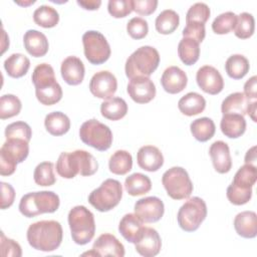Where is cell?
Wrapping results in <instances>:
<instances>
[{"label": "cell", "mask_w": 257, "mask_h": 257, "mask_svg": "<svg viewBox=\"0 0 257 257\" xmlns=\"http://www.w3.org/2000/svg\"><path fill=\"white\" fill-rule=\"evenodd\" d=\"M178 54L184 64L193 65L200 56V43L192 38L183 37L178 45Z\"/></svg>", "instance_id": "34"}, {"label": "cell", "mask_w": 257, "mask_h": 257, "mask_svg": "<svg viewBox=\"0 0 257 257\" xmlns=\"http://www.w3.org/2000/svg\"><path fill=\"white\" fill-rule=\"evenodd\" d=\"M1 209L4 210L9 208L13 204L15 199V191L10 184L1 182Z\"/></svg>", "instance_id": "51"}, {"label": "cell", "mask_w": 257, "mask_h": 257, "mask_svg": "<svg viewBox=\"0 0 257 257\" xmlns=\"http://www.w3.org/2000/svg\"><path fill=\"white\" fill-rule=\"evenodd\" d=\"M196 81L204 92L212 95L220 93L224 88V79L221 73L211 65H204L198 69Z\"/></svg>", "instance_id": "16"}, {"label": "cell", "mask_w": 257, "mask_h": 257, "mask_svg": "<svg viewBox=\"0 0 257 257\" xmlns=\"http://www.w3.org/2000/svg\"><path fill=\"white\" fill-rule=\"evenodd\" d=\"M136 251L145 257L158 255L162 248V240L158 231L151 227H143L142 232L135 243Z\"/></svg>", "instance_id": "18"}, {"label": "cell", "mask_w": 257, "mask_h": 257, "mask_svg": "<svg viewBox=\"0 0 257 257\" xmlns=\"http://www.w3.org/2000/svg\"><path fill=\"white\" fill-rule=\"evenodd\" d=\"M124 189L131 196H141L149 193L152 189L151 179L142 174L134 173L125 178Z\"/></svg>", "instance_id": "33"}, {"label": "cell", "mask_w": 257, "mask_h": 257, "mask_svg": "<svg viewBox=\"0 0 257 257\" xmlns=\"http://www.w3.org/2000/svg\"><path fill=\"white\" fill-rule=\"evenodd\" d=\"M236 233L247 239L255 238L257 235V215L253 211H243L238 213L234 219Z\"/></svg>", "instance_id": "25"}, {"label": "cell", "mask_w": 257, "mask_h": 257, "mask_svg": "<svg viewBox=\"0 0 257 257\" xmlns=\"http://www.w3.org/2000/svg\"><path fill=\"white\" fill-rule=\"evenodd\" d=\"M59 197L52 191L32 192L24 195L19 203L20 213L32 218L44 213H54L59 208Z\"/></svg>", "instance_id": "6"}, {"label": "cell", "mask_w": 257, "mask_h": 257, "mask_svg": "<svg viewBox=\"0 0 257 257\" xmlns=\"http://www.w3.org/2000/svg\"><path fill=\"white\" fill-rule=\"evenodd\" d=\"M245 96L249 100H256L257 97V76L253 75L250 77L244 84V92Z\"/></svg>", "instance_id": "52"}, {"label": "cell", "mask_w": 257, "mask_h": 257, "mask_svg": "<svg viewBox=\"0 0 257 257\" xmlns=\"http://www.w3.org/2000/svg\"><path fill=\"white\" fill-rule=\"evenodd\" d=\"M207 217V205L199 197L190 198L179 209L177 220L182 230L186 232L196 231Z\"/></svg>", "instance_id": "12"}, {"label": "cell", "mask_w": 257, "mask_h": 257, "mask_svg": "<svg viewBox=\"0 0 257 257\" xmlns=\"http://www.w3.org/2000/svg\"><path fill=\"white\" fill-rule=\"evenodd\" d=\"M60 72L63 80L69 85H78L84 78L85 68L77 56H67L62 62Z\"/></svg>", "instance_id": "21"}, {"label": "cell", "mask_w": 257, "mask_h": 257, "mask_svg": "<svg viewBox=\"0 0 257 257\" xmlns=\"http://www.w3.org/2000/svg\"><path fill=\"white\" fill-rule=\"evenodd\" d=\"M109 171L114 175H125L133 168V157L124 150L115 151L108 161Z\"/></svg>", "instance_id": "35"}, {"label": "cell", "mask_w": 257, "mask_h": 257, "mask_svg": "<svg viewBox=\"0 0 257 257\" xmlns=\"http://www.w3.org/2000/svg\"><path fill=\"white\" fill-rule=\"evenodd\" d=\"M108 13L114 18H122L132 13L133 0H109L107 3Z\"/></svg>", "instance_id": "46"}, {"label": "cell", "mask_w": 257, "mask_h": 257, "mask_svg": "<svg viewBox=\"0 0 257 257\" xmlns=\"http://www.w3.org/2000/svg\"><path fill=\"white\" fill-rule=\"evenodd\" d=\"M20 99L14 94H4L0 98V118L6 119L17 115L21 110Z\"/></svg>", "instance_id": "42"}, {"label": "cell", "mask_w": 257, "mask_h": 257, "mask_svg": "<svg viewBox=\"0 0 257 257\" xmlns=\"http://www.w3.org/2000/svg\"><path fill=\"white\" fill-rule=\"evenodd\" d=\"M29 143L22 139H8L0 149V174L10 176L19 163H22L29 154Z\"/></svg>", "instance_id": "9"}, {"label": "cell", "mask_w": 257, "mask_h": 257, "mask_svg": "<svg viewBox=\"0 0 257 257\" xmlns=\"http://www.w3.org/2000/svg\"><path fill=\"white\" fill-rule=\"evenodd\" d=\"M256 105H257V101L256 100H252L250 101L249 105H248V108H247V114H249V116L252 118V120L254 122L257 121L256 119Z\"/></svg>", "instance_id": "55"}, {"label": "cell", "mask_w": 257, "mask_h": 257, "mask_svg": "<svg viewBox=\"0 0 257 257\" xmlns=\"http://www.w3.org/2000/svg\"><path fill=\"white\" fill-rule=\"evenodd\" d=\"M117 88V80L115 76L108 70H101L94 73L89 81V90L92 95L108 99L112 97Z\"/></svg>", "instance_id": "14"}, {"label": "cell", "mask_w": 257, "mask_h": 257, "mask_svg": "<svg viewBox=\"0 0 257 257\" xmlns=\"http://www.w3.org/2000/svg\"><path fill=\"white\" fill-rule=\"evenodd\" d=\"M179 23V14L173 9H166L157 16L155 26L159 33L167 35L173 33L178 28Z\"/></svg>", "instance_id": "37"}, {"label": "cell", "mask_w": 257, "mask_h": 257, "mask_svg": "<svg viewBox=\"0 0 257 257\" xmlns=\"http://www.w3.org/2000/svg\"><path fill=\"white\" fill-rule=\"evenodd\" d=\"M44 125L50 135L59 137L69 131L70 119L65 113L61 111H53L45 116Z\"/></svg>", "instance_id": "29"}, {"label": "cell", "mask_w": 257, "mask_h": 257, "mask_svg": "<svg viewBox=\"0 0 257 257\" xmlns=\"http://www.w3.org/2000/svg\"><path fill=\"white\" fill-rule=\"evenodd\" d=\"M162 183L167 194L174 200L187 199L193 192V183L188 172L182 167H173L166 171Z\"/></svg>", "instance_id": "11"}, {"label": "cell", "mask_w": 257, "mask_h": 257, "mask_svg": "<svg viewBox=\"0 0 257 257\" xmlns=\"http://www.w3.org/2000/svg\"><path fill=\"white\" fill-rule=\"evenodd\" d=\"M79 137L82 143L100 152L107 151L112 144L110 128L94 118L88 119L81 124Z\"/></svg>", "instance_id": "10"}, {"label": "cell", "mask_w": 257, "mask_h": 257, "mask_svg": "<svg viewBox=\"0 0 257 257\" xmlns=\"http://www.w3.org/2000/svg\"><path fill=\"white\" fill-rule=\"evenodd\" d=\"M71 238L78 245L89 243L95 233L93 214L84 206H75L68 213Z\"/></svg>", "instance_id": "7"}, {"label": "cell", "mask_w": 257, "mask_h": 257, "mask_svg": "<svg viewBox=\"0 0 257 257\" xmlns=\"http://www.w3.org/2000/svg\"><path fill=\"white\" fill-rule=\"evenodd\" d=\"M220 128L226 137L237 139L246 131L245 117L238 113H225L221 118Z\"/></svg>", "instance_id": "26"}, {"label": "cell", "mask_w": 257, "mask_h": 257, "mask_svg": "<svg viewBox=\"0 0 257 257\" xmlns=\"http://www.w3.org/2000/svg\"><path fill=\"white\" fill-rule=\"evenodd\" d=\"M16 4L21 5V6H28L31 5L33 3H35V0H29V1H15Z\"/></svg>", "instance_id": "56"}, {"label": "cell", "mask_w": 257, "mask_h": 257, "mask_svg": "<svg viewBox=\"0 0 257 257\" xmlns=\"http://www.w3.org/2000/svg\"><path fill=\"white\" fill-rule=\"evenodd\" d=\"M131 98L137 103H148L156 96V85L150 77L132 78L126 86Z\"/></svg>", "instance_id": "17"}, {"label": "cell", "mask_w": 257, "mask_h": 257, "mask_svg": "<svg viewBox=\"0 0 257 257\" xmlns=\"http://www.w3.org/2000/svg\"><path fill=\"white\" fill-rule=\"evenodd\" d=\"M32 131L28 123L24 121H15L8 124L5 128V138L8 139H22L30 142Z\"/></svg>", "instance_id": "44"}, {"label": "cell", "mask_w": 257, "mask_h": 257, "mask_svg": "<svg viewBox=\"0 0 257 257\" xmlns=\"http://www.w3.org/2000/svg\"><path fill=\"white\" fill-rule=\"evenodd\" d=\"M126 31L134 39H143L149 32L148 22L142 17H134L126 24Z\"/></svg>", "instance_id": "47"}, {"label": "cell", "mask_w": 257, "mask_h": 257, "mask_svg": "<svg viewBox=\"0 0 257 257\" xmlns=\"http://www.w3.org/2000/svg\"><path fill=\"white\" fill-rule=\"evenodd\" d=\"M183 36L192 38L197 42L201 43L206 36L205 24L199 22H186V26L183 29Z\"/></svg>", "instance_id": "49"}, {"label": "cell", "mask_w": 257, "mask_h": 257, "mask_svg": "<svg viewBox=\"0 0 257 257\" xmlns=\"http://www.w3.org/2000/svg\"><path fill=\"white\" fill-rule=\"evenodd\" d=\"M251 100H249L243 92H233L229 94L221 104V111L225 113H238L245 115Z\"/></svg>", "instance_id": "32"}, {"label": "cell", "mask_w": 257, "mask_h": 257, "mask_svg": "<svg viewBox=\"0 0 257 257\" xmlns=\"http://www.w3.org/2000/svg\"><path fill=\"white\" fill-rule=\"evenodd\" d=\"M209 155L216 172L219 174H226L231 170L232 159L230 155V149L225 142H214L209 149Z\"/></svg>", "instance_id": "22"}, {"label": "cell", "mask_w": 257, "mask_h": 257, "mask_svg": "<svg viewBox=\"0 0 257 257\" xmlns=\"http://www.w3.org/2000/svg\"><path fill=\"white\" fill-rule=\"evenodd\" d=\"M138 165L148 172H156L164 165V157L159 148L155 146H144L137 153Z\"/></svg>", "instance_id": "23"}, {"label": "cell", "mask_w": 257, "mask_h": 257, "mask_svg": "<svg viewBox=\"0 0 257 257\" xmlns=\"http://www.w3.org/2000/svg\"><path fill=\"white\" fill-rule=\"evenodd\" d=\"M144 222L140 219V217L137 214L128 213L121 218L118 224V231L127 242L135 244L142 232Z\"/></svg>", "instance_id": "27"}, {"label": "cell", "mask_w": 257, "mask_h": 257, "mask_svg": "<svg viewBox=\"0 0 257 257\" xmlns=\"http://www.w3.org/2000/svg\"><path fill=\"white\" fill-rule=\"evenodd\" d=\"M127 112V104L121 97H110L100 104V113L104 118L118 120Z\"/></svg>", "instance_id": "30"}, {"label": "cell", "mask_w": 257, "mask_h": 257, "mask_svg": "<svg viewBox=\"0 0 257 257\" xmlns=\"http://www.w3.org/2000/svg\"><path fill=\"white\" fill-rule=\"evenodd\" d=\"M255 29V20L251 13L242 12L237 16L236 25L234 28L235 35L240 39L251 37Z\"/></svg>", "instance_id": "41"}, {"label": "cell", "mask_w": 257, "mask_h": 257, "mask_svg": "<svg viewBox=\"0 0 257 257\" xmlns=\"http://www.w3.org/2000/svg\"><path fill=\"white\" fill-rule=\"evenodd\" d=\"M164 212V203L158 197L142 198L135 204V214H137L144 223L158 222L162 219Z\"/></svg>", "instance_id": "15"}, {"label": "cell", "mask_w": 257, "mask_h": 257, "mask_svg": "<svg viewBox=\"0 0 257 257\" xmlns=\"http://www.w3.org/2000/svg\"><path fill=\"white\" fill-rule=\"evenodd\" d=\"M0 249L1 255L4 257H20L22 255L20 245L16 241L7 238L3 232H1Z\"/></svg>", "instance_id": "48"}, {"label": "cell", "mask_w": 257, "mask_h": 257, "mask_svg": "<svg viewBox=\"0 0 257 257\" xmlns=\"http://www.w3.org/2000/svg\"><path fill=\"white\" fill-rule=\"evenodd\" d=\"M34 182L38 186L49 187L56 182L54 175V165L51 162H42L38 164L33 174Z\"/></svg>", "instance_id": "40"}, {"label": "cell", "mask_w": 257, "mask_h": 257, "mask_svg": "<svg viewBox=\"0 0 257 257\" xmlns=\"http://www.w3.org/2000/svg\"><path fill=\"white\" fill-rule=\"evenodd\" d=\"M237 21V15L232 11H227L218 15L213 23L212 29L216 34H227L234 30Z\"/></svg>", "instance_id": "43"}, {"label": "cell", "mask_w": 257, "mask_h": 257, "mask_svg": "<svg viewBox=\"0 0 257 257\" xmlns=\"http://www.w3.org/2000/svg\"><path fill=\"white\" fill-rule=\"evenodd\" d=\"M249 60L242 54H233L225 62V70L233 79L243 78L249 71Z\"/></svg>", "instance_id": "38"}, {"label": "cell", "mask_w": 257, "mask_h": 257, "mask_svg": "<svg viewBox=\"0 0 257 257\" xmlns=\"http://www.w3.org/2000/svg\"><path fill=\"white\" fill-rule=\"evenodd\" d=\"M179 110L188 116H193L204 111L206 99L198 92H188L178 101Z\"/></svg>", "instance_id": "28"}, {"label": "cell", "mask_w": 257, "mask_h": 257, "mask_svg": "<svg viewBox=\"0 0 257 257\" xmlns=\"http://www.w3.org/2000/svg\"><path fill=\"white\" fill-rule=\"evenodd\" d=\"M257 180L255 165L245 164L235 174L234 179L227 188V198L233 205L241 206L248 203L252 198V187Z\"/></svg>", "instance_id": "4"}, {"label": "cell", "mask_w": 257, "mask_h": 257, "mask_svg": "<svg viewBox=\"0 0 257 257\" xmlns=\"http://www.w3.org/2000/svg\"><path fill=\"white\" fill-rule=\"evenodd\" d=\"M63 231L59 222L42 220L31 224L26 233L29 245L36 250L51 252L56 250L62 241Z\"/></svg>", "instance_id": "2"}, {"label": "cell", "mask_w": 257, "mask_h": 257, "mask_svg": "<svg viewBox=\"0 0 257 257\" xmlns=\"http://www.w3.org/2000/svg\"><path fill=\"white\" fill-rule=\"evenodd\" d=\"M23 43L26 51L34 57L44 56L49 48L47 37L35 29H29L25 32Z\"/></svg>", "instance_id": "24"}, {"label": "cell", "mask_w": 257, "mask_h": 257, "mask_svg": "<svg viewBox=\"0 0 257 257\" xmlns=\"http://www.w3.org/2000/svg\"><path fill=\"white\" fill-rule=\"evenodd\" d=\"M35 86V95L44 105H52L62 98V88L56 81L54 69L48 63L38 64L31 76Z\"/></svg>", "instance_id": "3"}, {"label": "cell", "mask_w": 257, "mask_h": 257, "mask_svg": "<svg viewBox=\"0 0 257 257\" xmlns=\"http://www.w3.org/2000/svg\"><path fill=\"white\" fill-rule=\"evenodd\" d=\"M77 4L79 6H81L83 9L85 10H97L99 8V6L101 5V1L100 0H77Z\"/></svg>", "instance_id": "53"}, {"label": "cell", "mask_w": 257, "mask_h": 257, "mask_svg": "<svg viewBox=\"0 0 257 257\" xmlns=\"http://www.w3.org/2000/svg\"><path fill=\"white\" fill-rule=\"evenodd\" d=\"M159 51L150 45L139 47L126 59L125 75L132 79L138 76L149 77L159 66Z\"/></svg>", "instance_id": "5"}, {"label": "cell", "mask_w": 257, "mask_h": 257, "mask_svg": "<svg viewBox=\"0 0 257 257\" xmlns=\"http://www.w3.org/2000/svg\"><path fill=\"white\" fill-rule=\"evenodd\" d=\"M188 83V77L184 70L179 66L167 67L161 77V84L165 91L171 94H176L185 89Z\"/></svg>", "instance_id": "20"}, {"label": "cell", "mask_w": 257, "mask_h": 257, "mask_svg": "<svg viewBox=\"0 0 257 257\" xmlns=\"http://www.w3.org/2000/svg\"><path fill=\"white\" fill-rule=\"evenodd\" d=\"M190 130L197 141L204 143L213 138L216 132V126L210 117L204 116L193 120L190 124Z\"/></svg>", "instance_id": "36"}, {"label": "cell", "mask_w": 257, "mask_h": 257, "mask_svg": "<svg viewBox=\"0 0 257 257\" xmlns=\"http://www.w3.org/2000/svg\"><path fill=\"white\" fill-rule=\"evenodd\" d=\"M157 0H133V9L140 15H150L157 9Z\"/></svg>", "instance_id": "50"}, {"label": "cell", "mask_w": 257, "mask_h": 257, "mask_svg": "<svg viewBox=\"0 0 257 257\" xmlns=\"http://www.w3.org/2000/svg\"><path fill=\"white\" fill-rule=\"evenodd\" d=\"M97 169L98 164L95 158L84 150L63 152L56 162V172L64 179H73L76 175L91 176Z\"/></svg>", "instance_id": "1"}, {"label": "cell", "mask_w": 257, "mask_h": 257, "mask_svg": "<svg viewBox=\"0 0 257 257\" xmlns=\"http://www.w3.org/2000/svg\"><path fill=\"white\" fill-rule=\"evenodd\" d=\"M93 256L123 257L124 247L122 243L112 234L104 233L97 237L91 249Z\"/></svg>", "instance_id": "19"}, {"label": "cell", "mask_w": 257, "mask_h": 257, "mask_svg": "<svg viewBox=\"0 0 257 257\" xmlns=\"http://www.w3.org/2000/svg\"><path fill=\"white\" fill-rule=\"evenodd\" d=\"M210 14V8L206 3L197 2L189 8L186 14V22H199L205 24L209 19Z\"/></svg>", "instance_id": "45"}, {"label": "cell", "mask_w": 257, "mask_h": 257, "mask_svg": "<svg viewBox=\"0 0 257 257\" xmlns=\"http://www.w3.org/2000/svg\"><path fill=\"white\" fill-rule=\"evenodd\" d=\"M122 197V186L119 181L106 179L88 196L89 204L99 212H107L118 205Z\"/></svg>", "instance_id": "8"}, {"label": "cell", "mask_w": 257, "mask_h": 257, "mask_svg": "<svg viewBox=\"0 0 257 257\" xmlns=\"http://www.w3.org/2000/svg\"><path fill=\"white\" fill-rule=\"evenodd\" d=\"M30 67V60L22 53H13L4 61V68L9 76L19 78L24 76Z\"/></svg>", "instance_id": "31"}, {"label": "cell", "mask_w": 257, "mask_h": 257, "mask_svg": "<svg viewBox=\"0 0 257 257\" xmlns=\"http://www.w3.org/2000/svg\"><path fill=\"white\" fill-rule=\"evenodd\" d=\"M34 22L44 28H51L58 24L59 14L51 6L41 5L37 7L33 12Z\"/></svg>", "instance_id": "39"}, {"label": "cell", "mask_w": 257, "mask_h": 257, "mask_svg": "<svg viewBox=\"0 0 257 257\" xmlns=\"http://www.w3.org/2000/svg\"><path fill=\"white\" fill-rule=\"evenodd\" d=\"M82 44L84 56L91 64H102L110 56V46L103 34L98 31H86L82 35Z\"/></svg>", "instance_id": "13"}, {"label": "cell", "mask_w": 257, "mask_h": 257, "mask_svg": "<svg viewBox=\"0 0 257 257\" xmlns=\"http://www.w3.org/2000/svg\"><path fill=\"white\" fill-rule=\"evenodd\" d=\"M256 147H252L250 150L247 151L246 156H245V164H251L254 165L256 162Z\"/></svg>", "instance_id": "54"}]
</instances>
